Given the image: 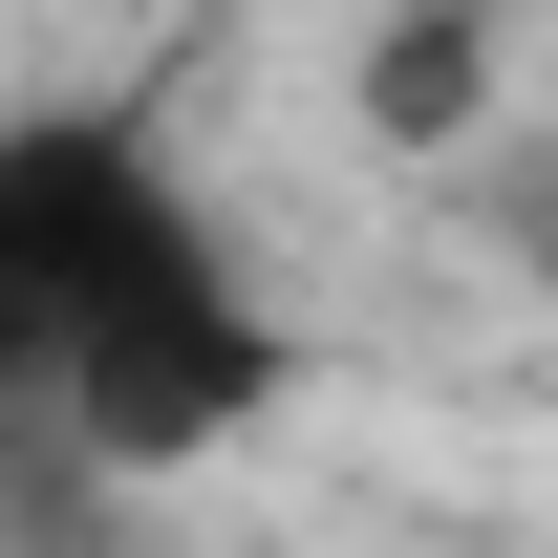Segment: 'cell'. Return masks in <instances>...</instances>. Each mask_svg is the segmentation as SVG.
<instances>
[{
    "instance_id": "obj_1",
    "label": "cell",
    "mask_w": 558,
    "mask_h": 558,
    "mask_svg": "<svg viewBox=\"0 0 558 558\" xmlns=\"http://www.w3.org/2000/svg\"><path fill=\"white\" fill-rule=\"evenodd\" d=\"M279 409V301L236 215L108 108L0 130V473L150 494Z\"/></svg>"
}]
</instances>
